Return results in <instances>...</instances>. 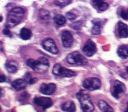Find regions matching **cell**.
I'll use <instances>...</instances> for the list:
<instances>
[{"label": "cell", "instance_id": "1", "mask_svg": "<svg viewBox=\"0 0 128 112\" xmlns=\"http://www.w3.org/2000/svg\"><path fill=\"white\" fill-rule=\"evenodd\" d=\"M24 14V10L20 7L12 8L8 12L5 26L12 28L18 24L22 19Z\"/></svg>", "mask_w": 128, "mask_h": 112}, {"label": "cell", "instance_id": "2", "mask_svg": "<svg viewBox=\"0 0 128 112\" xmlns=\"http://www.w3.org/2000/svg\"><path fill=\"white\" fill-rule=\"evenodd\" d=\"M26 64L32 68L35 72L39 74L46 73L50 67V63L47 58L41 57L38 60L29 59L27 60Z\"/></svg>", "mask_w": 128, "mask_h": 112}, {"label": "cell", "instance_id": "3", "mask_svg": "<svg viewBox=\"0 0 128 112\" xmlns=\"http://www.w3.org/2000/svg\"><path fill=\"white\" fill-rule=\"evenodd\" d=\"M67 62L71 65H85L88 63L87 59L78 52L74 51L66 56Z\"/></svg>", "mask_w": 128, "mask_h": 112}, {"label": "cell", "instance_id": "4", "mask_svg": "<svg viewBox=\"0 0 128 112\" xmlns=\"http://www.w3.org/2000/svg\"><path fill=\"white\" fill-rule=\"evenodd\" d=\"M77 97L80 102L82 111L91 112L94 110V106L88 94L79 93L77 94Z\"/></svg>", "mask_w": 128, "mask_h": 112}, {"label": "cell", "instance_id": "5", "mask_svg": "<svg viewBox=\"0 0 128 112\" xmlns=\"http://www.w3.org/2000/svg\"><path fill=\"white\" fill-rule=\"evenodd\" d=\"M52 72L56 75L64 77H74L77 74L75 71L64 67L59 64H56L54 66Z\"/></svg>", "mask_w": 128, "mask_h": 112}, {"label": "cell", "instance_id": "6", "mask_svg": "<svg viewBox=\"0 0 128 112\" xmlns=\"http://www.w3.org/2000/svg\"><path fill=\"white\" fill-rule=\"evenodd\" d=\"M82 86L90 91L98 89L101 86V82L99 79L96 77H90L86 79L82 82Z\"/></svg>", "mask_w": 128, "mask_h": 112}, {"label": "cell", "instance_id": "7", "mask_svg": "<svg viewBox=\"0 0 128 112\" xmlns=\"http://www.w3.org/2000/svg\"><path fill=\"white\" fill-rule=\"evenodd\" d=\"M126 91V87L122 82L117 80L114 81L112 89V94L114 97L120 98Z\"/></svg>", "mask_w": 128, "mask_h": 112}, {"label": "cell", "instance_id": "8", "mask_svg": "<svg viewBox=\"0 0 128 112\" xmlns=\"http://www.w3.org/2000/svg\"><path fill=\"white\" fill-rule=\"evenodd\" d=\"M42 46L44 49L47 51L56 54L58 53V49L53 39L51 38H46L42 41Z\"/></svg>", "mask_w": 128, "mask_h": 112}, {"label": "cell", "instance_id": "9", "mask_svg": "<svg viewBox=\"0 0 128 112\" xmlns=\"http://www.w3.org/2000/svg\"><path fill=\"white\" fill-rule=\"evenodd\" d=\"M82 51L88 57L94 55L96 51V44L90 39H88L82 47Z\"/></svg>", "mask_w": 128, "mask_h": 112}, {"label": "cell", "instance_id": "10", "mask_svg": "<svg viewBox=\"0 0 128 112\" xmlns=\"http://www.w3.org/2000/svg\"><path fill=\"white\" fill-rule=\"evenodd\" d=\"M34 102L36 105L42 107L43 109H46L52 105V99L46 97H36L34 98Z\"/></svg>", "mask_w": 128, "mask_h": 112}, {"label": "cell", "instance_id": "11", "mask_svg": "<svg viewBox=\"0 0 128 112\" xmlns=\"http://www.w3.org/2000/svg\"><path fill=\"white\" fill-rule=\"evenodd\" d=\"M56 86L54 83H42L40 88V91L44 95H51L56 91Z\"/></svg>", "mask_w": 128, "mask_h": 112}, {"label": "cell", "instance_id": "12", "mask_svg": "<svg viewBox=\"0 0 128 112\" xmlns=\"http://www.w3.org/2000/svg\"><path fill=\"white\" fill-rule=\"evenodd\" d=\"M73 37L70 33L68 31H64L62 34V41L64 47L65 48L70 47L73 42Z\"/></svg>", "mask_w": 128, "mask_h": 112}, {"label": "cell", "instance_id": "13", "mask_svg": "<svg viewBox=\"0 0 128 112\" xmlns=\"http://www.w3.org/2000/svg\"><path fill=\"white\" fill-rule=\"evenodd\" d=\"M5 68L6 70L10 73H16L18 67V64L17 61L14 60L8 61L5 64Z\"/></svg>", "mask_w": 128, "mask_h": 112}, {"label": "cell", "instance_id": "14", "mask_svg": "<svg viewBox=\"0 0 128 112\" xmlns=\"http://www.w3.org/2000/svg\"><path fill=\"white\" fill-rule=\"evenodd\" d=\"M27 83L24 79H17L12 82V86L15 90L20 91L24 89L26 87Z\"/></svg>", "mask_w": 128, "mask_h": 112}, {"label": "cell", "instance_id": "15", "mask_svg": "<svg viewBox=\"0 0 128 112\" xmlns=\"http://www.w3.org/2000/svg\"><path fill=\"white\" fill-rule=\"evenodd\" d=\"M118 32L120 38L128 37V27L124 23L119 22L118 23Z\"/></svg>", "mask_w": 128, "mask_h": 112}, {"label": "cell", "instance_id": "16", "mask_svg": "<svg viewBox=\"0 0 128 112\" xmlns=\"http://www.w3.org/2000/svg\"><path fill=\"white\" fill-rule=\"evenodd\" d=\"M94 26L92 29V33L94 35H98L100 33L102 30V23L100 20L98 19L92 21Z\"/></svg>", "mask_w": 128, "mask_h": 112}, {"label": "cell", "instance_id": "17", "mask_svg": "<svg viewBox=\"0 0 128 112\" xmlns=\"http://www.w3.org/2000/svg\"><path fill=\"white\" fill-rule=\"evenodd\" d=\"M62 109L64 111L72 112L76 110V106L74 102L69 100L64 103L62 105Z\"/></svg>", "mask_w": 128, "mask_h": 112}, {"label": "cell", "instance_id": "18", "mask_svg": "<svg viewBox=\"0 0 128 112\" xmlns=\"http://www.w3.org/2000/svg\"><path fill=\"white\" fill-rule=\"evenodd\" d=\"M118 55L122 58L128 57V45H121L117 50Z\"/></svg>", "mask_w": 128, "mask_h": 112}, {"label": "cell", "instance_id": "19", "mask_svg": "<svg viewBox=\"0 0 128 112\" xmlns=\"http://www.w3.org/2000/svg\"><path fill=\"white\" fill-rule=\"evenodd\" d=\"M98 105L100 109L102 111L108 112L113 111L112 107H110L108 103L104 100H100L98 102Z\"/></svg>", "mask_w": 128, "mask_h": 112}, {"label": "cell", "instance_id": "20", "mask_svg": "<svg viewBox=\"0 0 128 112\" xmlns=\"http://www.w3.org/2000/svg\"><path fill=\"white\" fill-rule=\"evenodd\" d=\"M32 36L31 31L26 28H22L20 31V37L24 40H28L30 39Z\"/></svg>", "mask_w": 128, "mask_h": 112}, {"label": "cell", "instance_id": "21", "mask_svg": "<svg viewBox=\"0 0 128 112\" xmlns=\"http://www.w3.org/2000/svg\"><path fill=\"white\" fill-rule=\"evenodd\" d=\"M38 16L40 19L42 21L48 20L50 17L49 12L43 9H41L39 10Z\"/></svg>", "mask_w": 128, "mask_h": 112}, {"label": "cell", "instance_id": "22", "mask_svg": "<svg viewBox=\"0 0 128 112\" xmlns=\"http://www.w3.org/2000/svg\"><path fill=\"white\" fill-rule=\"evenodd\" d=\"M55 23L59 26L64 25L66 23V19L64 16L61 14H58L54 17Z\"/></svg>", "mask_w": 128, "mask_h": 112}, {"label": "cell", "instance_id": "23", "mask_svg": "<svg viewBox=\"0 0 128 112\" xmlns=\"http://www.w3.org/2000/svg\"><path fill=\"white\" fill-rule=\"evenodd\" d=\"M72 1V0H55L54 4L60 8H63L71 3Z\"/></svg>", "mask_w": 128, "mask_h": 112}, {"label": "cell", "instance_id": "24", "mask_svg": "<svg viewBox=\"0 0 128 112\" xmlns=\"http://www.w3.org/2000/svg\"><path fill=\"white\" fill-rule=\"evenodd\" d=\"M24 80L26 81L28 83H29L30 84H34L35 82H36L37 78H33L32 77L31 74L29 73H27L24 75Z\"/></svg>", "mask_w": 128, "mask_h": 112}, {"label": "cell", "instance_id": "25", "mask_svg": "<svg viewBox=\"0 0 128 112\" xmlns=\"http://www.w3.org/2000/svg\"><path fill=\"white\" fill-rule=\"evenodd\" d=\"M82 26V22L80 21L75 22L72 24V27L75 30H79Z\"/></svg>", "mask_w": 128, "mask_h": 112}, {"label": "cell", "instance_id": "26", "mask_svg": "<svg viewBox=\"0 0 128 112\" xmlns=\"http://www.w3.org/2000/svg\"><path fill=\"white\" fill-rule=\"evenodd\" d=\"M91 2L92 5L94 8L98 9V7L104 2V0H91Z\"/></svg>", "mask_w": 128, "mask_h": 112}, {"label": "cell", "instance_id": "27", "mask_svg": "<svg viewBox=\"0 0 128 112\" xmlns=\"http://www.w3.org/2000/svg\"><path fill=\"white\" fill-rule=\"evenodd\" d=\"M108 7H109L108 4L104 2L102 5H100L98 7V9L100 11H104L106 10L108 8Z\"/></svg>", "mask_w": 128, "mask_h": 112}, {"label": "cell", "instance_id": "28", "mask_svg": "<svg viewBox=\"0 0 128 112\" xmlns=\"http://www.w3.org/2000/svg\"><path fill=\"white\" fill-rule=\"evenodd\" d=\"M66 18L69 20H74L76 17V14H74V13H72V12H67L66 14Z\"/></svg>", "mask_w": 128, "mask_h": 112}, {"label": "cell", "instance_id": "29", "mask_svg": "<svg viewBox=\"0 0 128 112\" xmlns=\"http://www.w3.org/2000/svg\"><path fill=\"white\" fill-rule=\"evenodd\" d=\"M8 28H9L6 27V28L3 30V34L6 36H8V37H11L12 36V35L11 32L10 31V30Z\"/></svg>", "mask_w": 128, "mask_h": 112}, {"label": "cell", "instance_id": "30", "mask_svg": "<svg viewBox=\"0 0 128 112\" xmlns=\"http://www.w3.org/2000/svg\"><path fill=\"white\" fill-rule=\"evenodd\" d=\"M120 16L122 19L124 20L128 19V14L124 10H122L120 11Z\"/></svg>", "mask_w": 128, "mask_h": 112}, {"label": "cell", "instance_id": "31", "mask_svg": "<svg viewBox=\"0 0 128 112\" xmlns=\"http://www.w3.org/2000/svg\"><path fill=\"white\" fill-rule=\"evenodd\" d=\"M0 82H3L6 81V77L4 75L2 74L0 75Z\"/></svg>", "mask_w": 128, "mask_h": 112}, {"label": "cell", "instance_id": "32", "mask_svg": "<svg viewBox=\"0 0 128 112\" xmlns=\"http://www.w3.org/2000/svg\"><path fill=\"white\" fill-rule=\"evenodd\" d=\"M4 90H3L2 88H1V89H0V96H1V97H2L4 95Z\"/></svg>", "mask_w": 128, "mask_h": 112}, {"label": "cell", "instance_id": "33", "mask_svg": "<svg viewBox=\"0 0 128 112\" xmlns=\"http://www.w3.org/2000/svg\"><path fill=\"white\" fill-rule=\"evenodd\" d=\"M2 41H0V50L2 51Z\"/></svg>", "mask_w": 128, "mask_h": 112}, {"label": "cell", "instance_id": "34", "mask_svg": "<svg viewBox=\"0 0 128 112\" xmlns=\"http://www.w3.org/2000/svg\"><path fill=\"white\" fill-rule=\"evenodd\" d=\"M126 111H128V107H127V109H126Z\"/></svg>", "mask_w": 128, "mask_h": 112}, {"label": "cell", "instance_id": "35", "mask_svg": "<svg viewBox=\"0 0 128 112\" xmlns=\"http://www.w3.org/2000/svg\"><path fill=\"white\" fill-rule=\"evenodd\" d=\"M126 72H127V73H128V67L126 68Z\"/></svg>", "mask_w": 128, "mask_h": 112}, {"label": "cell", "instance_id": "36", "mask_svg": "<svg viewBox=\"0 0 128 112\" xmlns=\"http://www.w3.org/2000/svg\"><path fill=\"white\" fill-rule=\"evenodd\" d=\"M0 18H1V19H0V22H2V16H0Z\"/></svg>", "mask_w": 128, "mask_h": 112}]
</instances>
